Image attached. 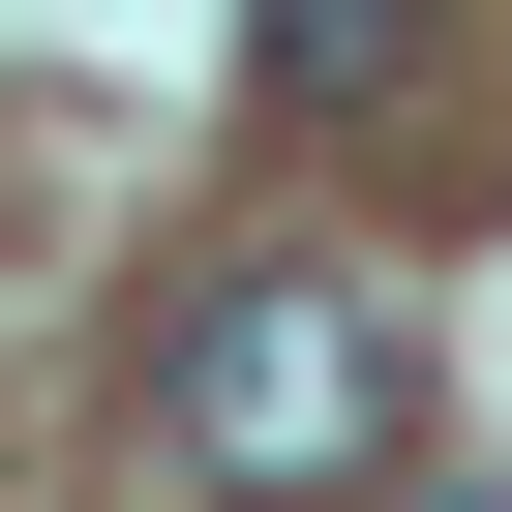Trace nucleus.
Returning a JSON list of instances; mask_svg holds the SVG:
<instances>
[{
	"instance_id": "nucleus-1",
	"label": "nucleus",
	"mask_w": 512,
	"mask_h": 512,
	"mask_svg": "<svg viewBox=\"0 0 512 512\" xmlns=\"http://www.w3.org/2000/svg\"><path fill=\"white\" fill-rule=\"evenodd\" d=\"M151 452H181L211 512H362V482H422V302L362 272V241H241V272H181Z\"/></svg>"
},
{
	"instance_id": "nucleus-2",
	"label": "nucleus",
	"mask_w": 512,
	"mask_h": 512,
	"mask_svg": "<svg viewBox=\"0 0 512 512\" xmlns=\"http://www.w3.org/2000/svg\"><path fill=\"white\" fill-rule=\"evenodd\" d=\"M422 61H452V0H272V91L302 121H392Z\"/></svg>"
}]
</instances>
